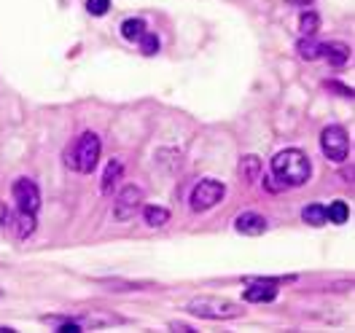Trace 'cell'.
<instances>
[{
	"label": "cell",
	"instance_id": "cell-1",
	"mask_svg": "<svg viewBox=\"0 0 355 333\" xmlns=\"http://www.w3.org/2000/svg\"><path fill=\"white\" fill-rule=\"evenodd\" d=\"M272 175L283 188H299L312 175L310 156L299 148H286L272 159Z\"/></svg>",
	"mask_w": 355,
	"mask_h": 333
},
{
	"label": "cell",
	"instance_id": "cell-2",
	"mask_svg": "<svg viewBox=\"0 0 355 333\" xmlns=\"http://www.w3.org/2000/svg\"><path fill=\"white\" fill-rule=\"evenodd\" d=\"M100 151H103L100 137L94 132H84L65 151V167L73 170V172L89 175V172H94V167H97V161H100Z\"/></svg>",
	"mask_w": 355,
	"mask_h": 333
},
{
	"label": "cell",
	"instance_id": "cell-3",
	"mask_svg": "<svg viewBox=\"0 0 355 333\" xmlns=\"http://www.w3.org/2000/svg\"><path fill=\"white\" fill-rule=\"evenodd\" d=\"M186 309L194 317H205V320H234L243 317V307L229 301V298H218V296H197L189 301Z\"/></svg>",
	"mask_w": 355,
	"mask_h": 333
},
{
	"label": "cell",
	"instance_id": "cell-4",
	"mask_svg": "<svg viewBox=\"0 0 355 333\" xmlns=\"http://www.w3.org/2000/svg\"><path fill=\"white\" fill-rule=\"evenodd\" d=\"M223 197H226V186H223L221 180L205 178L194 186L189 201H191V210L194 213H205V210H213L218 201H223Z\"/></svg>",
	"mask_w": 355,
	"mask_h": 333
},
{
	"label": "cell",
	"instance_id": "cell-5",
	"mask_svg": "<svg viewBox=\"0 0 355 333\" xmlns=\"http://www.w3.org/2000/svg\"><path fill=\"white\" fill-rule=\"evenodd\" d=\"M320 151H323L326 159H331V161H345L347 154H350V140H347L345 127H339V124L326 127L320 132Z\"/></svg>",
	"mask_w": 355,
	"mask_h": 333
},
{
	"label": "cell",
	"instance_id": "cell-6",
	"mask_svg": "<svg viewBox=\"0 0 355 333\" xmlns=\"http://www.w3.org/2000/svg\"><path fill=\"white\" fill-rule=\"evenodd\" d=\"M143 188L140 186H127V188H121L119 191V197L113 201V218L116 221H130L135 218V213L140 210V204H143Z\"/></svg>",
	"mask_w": 355,
	"mask_h": 333
},
{
	"label": "cell",
	"instance_id": "cell-7",
	"mask_svg": "<svg viewBox=\"0 0 355 333\" xmlns=\"http://www.w3.org/2000/svg\"><path fill=\"white\" fill-rule=\"evenodd\" d=\"M14 199L19 213H38L41 207V191L30 178H19L14 183Z\"/></svg>",
	"mask_w": 355,
	"mask_h": 333
},
{
	"label": "cell",
	"instance_id": "cell-8",
	"mask_svg": "<svg viewBox=\"0 0 355 333\" xmlns=\"http://www.w3.org/2000/svg\"><path fill=\"white\" fill-rule=\"evenodd\" d=\"M245 301L250 304H266V301H275L277 298V288L272 280H250V285L243 293Z\"/></svg>",
	"mask_w": 355,
	"mask_h": 333
},
{
	"label": "cell",
	"instance_id": "cell-9",
	"mask_svg": "<svg viewBox=\"0 0 355 333\" xmlns=\"http://www.w3.org/2000/svg\"><path fill=\"white\" fill-rule=\"evenodd\" d=\"M234 228H237L240 234H245V237H261L266 228H269V223H266V218L259 215V213H243V215H237Z\"/></svg>",
	"mask_w": 355,
	"mask_h": 333
},
{
	"label": "cell",
	"instance_id": "cell-10",
	"mask_svg": "<svg viewBox=\"0 0 355 333\" xmlns=\"http://www.w3.org/2000/svg\"><path fill=\"white\" fill-rule=\"evenodd\" d=\"M350 46L347 44H339V41H334V44H323V51H320V57H326L329 60V65H336L342 67L345 62H350Z\"/></svg>",
	"mask_w": 355,
	"mask_h": 333
},
{
	"label": "cell",
	"instance_id": "cell-11",
	"mask_svg": "<svg viewBox=\"0 0 355 333\" xmlns=\"http://www.w3.org/2000/svg\"><path fill=\"white\" fill-rule=\"evenodd\" d=\"M121 172H124V164H121L119 159H113L111 164L105 167V175H103V186H100L105 197H111L113 188L119 186V180H121Z\"/></svg>",
	"mask_w": 355,
	"mask_h": 333
},
{
	"label": "cell",
	"instance_id": "cell-12",
	"mask_svg": "<svg viewBox=\"0 0 355 333\" xmlns=\"http://www.w3.org/2000/svg\"><path fill=\"white\" fill-rule=\"evenodd\" d=\"M143 221L148 223L151 228H162V226L170 223V210H167V207H156V204H151V207L143 210Z\"/></svg>",
	"mask_w": 355,
	"mask_h": 333
},
{
	"label": "cell",
	"instance_id": "cell-13",
	"mask_svg": "<svg viewBox=\"0 0 355 333\" xmlns=\"http://www.w3.org/2000/svg\"><path fill=\"white\" fill-rule=\"evenodd\" d=\"M240 175H243L245 183H256L261 175V159L259 156H245L240 161Z\"/></svg>",
	"mask_w": 355,
	"mask_h": 333
},
{
	"label": "cell",
	"instance_id": "cell-14",
	"mask_svg": "<svg viewBox=\"0 0 355 333\" xmlns=\"http://www.w3.org/2000/svg\"><path fill=\"white\" fill-rule=\"evenodd\" d=\"M302 221L310 223V226H323V223H329L326 204H307V207L302 210Z\"/></svg>",
	"mask_w": 355,
	"mask_h": 333
},
{
	"label": "cell",
	"instance_id": "cell-15",
	"mask_svg": "<svg viewBox=\"0 0 355 333\" xmlns=\"http://www.w3.org/2000/svg\"><path fill=\"white\" fill-rule=\"evenodd\" d=\"M296 51H299V57H302V60H307V62H312V60H318V57H320V51H323V44L312 41V35H307L304 41H299V46H296Z\"/></svg>",
	"mask_w": 355,
	"mask_h": 333
},
{
	"label": "cell",
	"instance_id": "cell-16",
	"mask_svg": "<svg viewBox=\"0 0 355 333\" xmlns=\"http://www.w3.org/2000/svg\"><path fill=\"white\" fill-rule=\"evenodd\" d=\"M326 215H329V221L331 223H347V218H350V207H347V201L336 199L326 207Z\"/></svg>",
	"mask_w": 355,
	"mask_h": 333
},
{
	"label": "cell",
	"instance_id": "cell-17",
	"mask_svg": "<svg viewBox=\"0 0 355 333\" xmlns=\"http://www.w3.org/2000/svg\"><path fill=\"white\" fill-rule=\"evenodd\" d=\"M146 30H148V27H146L143 19H124V22H121V35H124L127 41H137Z\"/></svg>",
	"mask_w": 355,
	"mask_h": 333
},
{
	"label": "cell",
	"instance_id": "cell-18",
	"mask_svg": "<svg viewBox=\"0 0 355 333\" xmlns=\"http://www.w3.org/2000/svg\"><path fill=\"white\" fill-rule=\"evenodd\" d=\"M35 213H19V218H17V237L19 240H27L33 231H35Z\"/></svg>",
	"mask_w": 355,
	"mask_h": 333
},
{
	"label": "cell",
	"instance_id": "cell-19",
	"mask_svg": "<svg viewBox=\"0 0 355 333\" xmlns=\"http://www.w3.org/2000/svg\"><path fill=\"white\" fill-rule=\"evenodd\" d=\"M299 30H302V35H315L320 30V17L315 11H304L299 17Z\"/></svg>",
	"mask_w": 355,
	"mask_h": 333
},
{
	"label": "cell",
	"instance_id": "cell-20",
	"mask_svg": "<svg viewBox=\"0 0 355 333\" xmlns=\"http://www.w3.org/2000/svg\"><path fill=\"white\" fill-rule=\"evenodd\" d=\"M137 44H140V54H146V57H154L156 51H159V38H156L154 33H148V30L137 38Z\"/></svg>",
	"mask_w": 355,
	"mask_h": 333
},
{
	"label": "cell",
	"instance_id": "cell-21",
	"mask_svg": "<svg viewBox=\"0 0 355 333\" xmlns=\"http://www.w3.org/2000/svg\"><path fill=\"white\" fill-rule=\"evenodd\" d=\"M100 285H108V290H146L148 282H121V280H100Z\"/></svg>",
	"mask_w": 355,
	"mask_h": 333
},
{
	"label": "cell",
	"instance_id": "cell-22",
	"mask_svg": "<svg viewBox=\"0 0 355 333\" xmlns=\"http://www.w3.org/2000/svg\"><path fill=\"white\" fill-rule=\"evenodd\" d=\"M108 8H111V0H87V11L92 17H103V14H108Z\"/></svg>",
	"mask_w": 355,
	"mask_h": 333
},
{
	"label": "cell",
	"instance_id": "cell-23",
	"mask_svg": "<svg viewBox=\"0 0 355 333\" xmlns=\"http://www.w3.org/2000/svg\"><path fill=\"white\" fill-rule=\"evenodd\" d=\"M326 89L339 91L342 97H350V100H353V89H347V87H342V84H336V81H329V84H326Z\"/></svg>",
	"mask_w": 355,
	"mask_h": 333
},
{
	"label": "cell",
	"instance_id": "cell-24",
	"mask_svg": "<svg viewBox=\"0 0 355 333\" xmlns=\"http://www.w3.org/2000/svg\"><path fill=\"white\" fill-rule=\"evenodd\" d=\"M8 223V207H6V201H0V228Z\"/></svg>",
	"mask_w": 355,
	"mask_h": 333
},
{
	"label": "cell",
	"instance_id": "cell-25",
	"mask_svg": "<svg viewBox=\"0 0 355 333\" xmlns=\"http://www.w3.org/2000/svg\"><path fill=\"white\" fill-rule=\"evenodd\" d=\"M170 328H173V331H183V333H191V331H194V328H189V325H183V323H173Z\"/></svg>",
	"mask_w": 355,
	"mask_h": 333
},
{
	"label": "cell",
	"instance_id": "cell-26",
	"mask_svg": "<svg viewBox=\"0 0 355 333\" xmlns=\"http://www.w3.org/2000/svg\"><path fill=\"white\" fill-rule=\"evenodd\" d=\"M291 3H299V6H307L310 0H291Z\"/></svg>",
	"mask_w": 355,
	"mask_h": 333
}]
</instances>
